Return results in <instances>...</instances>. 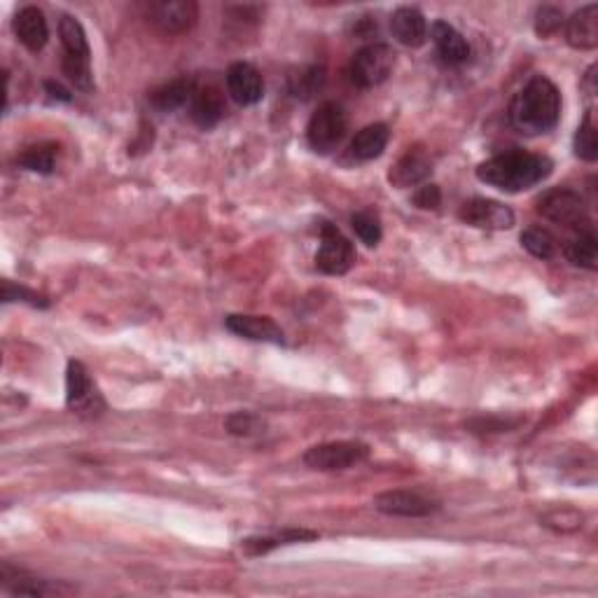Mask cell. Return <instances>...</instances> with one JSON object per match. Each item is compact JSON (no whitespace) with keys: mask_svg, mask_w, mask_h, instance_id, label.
Masks as SVG:
<instances>
[{"mask_svg":"<svg viewBox=\"0 0 598 598\" xmlns=\"http://www.w3.org/2000/svg\"><path fill=\"white\" fill-rule=\"evenodd\" d=\"M412 201L419 208H426V211H437L442 206V192L437 185H421L419 190L414 192Z\"/></svg>","mask_w":598,"mask_h":598,"instance_id":"obj_34","label":"cell"},{"mask_svg":"<svg viewBox=\"0 0 598 598\" xmlns=\"http://www.w3.org/2000/svg\"><path fill=\"white\" fill-rule=\"evenodd\" d=\"M3 302H26L36 309L50 307V299L40 292L26 288V285H17L12 281H3Z\"/></svg>","mask_w":598,"mask_h":598,"instance_id":"obj_32","label":"cell"},{"mask_svg":"<svg viewBox=\"0 0 598 598\" xmlns=\"http://www.w3.org/2000/svg\"><path fill=\"white\" fill-rule=\"evenodd\" d=\"M554 169V162L545 155H533V152L514 150L505 155H496L477 166V178L484 185L496 187L500 192H524L533 185L549 178Z\"/></svg>","mask_w":598,"mask_h":598,"instance_id":"obj_2","label":"cell"},{"mask_svg":"<svg viewBox=\"0 0 598 598\" xmlns=\"http://www.w3.org/2000/svg\"><path fill=\"white\" fill-rule=\"evenodd\" d=\"M59 36L64 45V57L75 61H89L92 64V50H89L87 33L82 24L71 15H64L59 19Z\"/></svg>","mask_w":598,"mask_h":598,"instance_id":"obj_24","label":"cell"},{"mask_svg":"<svg viewBox=\"0 0 598 598\" xmlns=\"http://www.w3.org/2000/svg\"><path fill=\"white\" fill-rule=\"evenodd\" d=\"M563 24H566L563 12L559 8H554V5H542V8H538V12H535V33H538L540 38L556 36Z\"/></svg>","mask_w":598,"mask_h":598,"instance_id":"obj_33","label":"cell"},{"mask_svg":"<svg viewBox=\"0 0 598 598\" xmlns=\"http://www.w3.org/2000/svg\"><path fill=\"white\" fill-rule=\"evenodd\" d=\"M225 325L229 332L236 337L250 339V342H264V344H285L283 330L267 316H246V314H229L225 318Z\"/></svg>","mask_w":598,"mask_h":598,"instance_id":"obj_13","label":"cell"},{"mask_svg":"<svg viewBox=\"0 0 598 598\" xmlns=\"http://www.w3.org/2000/svg\"><path fill=\"white\" fill-rule=\"evenodd\" d=\"M388 138H391V131H388L386 124H370V127L360 129L349 145V155L358 162H372L384 155Z\"/></svg>","mask_w":598,"mask_h":598,"instance_id":"obj_22","label":"cell"},{"mask_svg":"<svg viewBox=\"0 0 598 598\" xmlns=\"http://www.w3.org/2000/svg\"><path fill=\"white\" fill-rule=\"evenodd\" d=\"M349 131V117L346 110L335 101H325L316 108L307 124V141L311 148L321 155L337 150Z\"/></svg>","mask_w":598,"mask_h":598,"instance_id":"obj_3","label":"cell"},{"mask_svg":"<svg viewBox=\"0 0 598 598\" xmlns=\"http://www.w3.org/2000/svg\"><path fill=\"white\" fill-rule=\"evenodd\" d=\"M190 117L201 129H213L225 117V96L220 94V89H197L190 101Z\"/></svg>","mask_w":598,"mask_h":598,"instance_id":"obj_20","label":"cell"},{"mask_svg":"<svg viewBox=\"0 0 598 598\" xmlns=\"http://www.w3.org/2000/svg\"><path fill=\"white\" fill-rule=\"evenodd\" d=\"M351 227H353V232H356L358 239L370 248L377 246V243L381 241V234H384V232H381L379 215L372 213V211H360V213L353 215Z\"/></svg>","mask_w":598,"mask_h":598,"instance_id":"obj_31","label":"cell"},{"mask_svg":"<svg viewBox=\"0 0 598 598\" xmlns=\"http://www.w3.org/2000/svg\"><path fill=\"white\" fill-rule=\"evenodd\" d=\"M227 92L239 106H255L264 96L262 75L246 61H236L227 71Z\"/></svg>","mask_w":598,"mask_h":598,"instance_id":"obj_12","label":"cell"},{"mask_svg":"<svg viewBox=\"0 0 598 598\" xmlns=\"http://www.w3.org/2000/svg\"><path fill=\"white\" fill-rule=\"evenodd\" d=\"M575 155L584 162H596L598 159V138H596V124L591 110L584 115V120L575 131Z\"/></svg>","mask_w":598,"mask_h":598,"instance_id":"obj_28","label":"cell"},{"mask_svg":"<svg viewBox=\"0 0 598 598\" xmlns=\"http://www.w3.org/2000/svg\"><path fill=\"white\" fill-rule=\"evenodd\" d=\"M521 246L533 257H538V260H552L556 253V239L542 227L526 229V232L521 234Z\"/></svg>","mask_w":598,"mask_h":598,"instance_id":"obj_29","label":"cell"},{"mask_svg":"<svg viewBox=\"0 0 598 598\" xmlns=\"http://www.w3.org/2000/svg\"><path fill=\"white\" fill-rule=\"evenodd\" d=\"M430 36H433L437 54H440L442 61H447V64L458 66L470 59L468 40H465L451 24L440 19V22H435L433 29H430Z\"/></svg>","mask_w":598,"mask_h":598,"instance_id":"obj_19","label":"cell"},{"mask_svg":"<svg viewBox=\"0 0 598 598\" xmlns=\"http://www.w3.org/2000/svg\"><path fill=\"white\" fill-rule=\"evenodd\" d=\"M316 538L318 533L314 531H304V528H283V531L271 535H253V538H246L241 542V549L248 556H264L276 547L295 545V542H309Z\"/></svg>","mask_w":598,"mask_h":598,"instance_id":"obj_21","label":"cell"},{"mask_svg":"<svg viewBox=\"0 0 598 598\" xmlns=\"http://www.w3.org/2000/svg\"><path fill=\"white\" fill-rule=\"evenodd\" d=\"M356 262V250L351 241L339 232L335 225L323 222L321 227V248L316 253V269L328 276H344Z\"/></svg>","mask_w":598,"mask_h":598,"instance_id":"obj_8","label":"cell"},{"mask_svg":"<svg viewBox=\"0 0 598 598\" xmlns=\"http://www.w3.org/2000/svg\"><path fill=\"white\" fill-rule=\"evenodd\" d=\"M325 85V68L323 66H302L297 73H292L288 78L290 94L297 99L307 101L311 96L318 94Z\"/></svg>","mask_w":598,"mask_h":598,"instance_id":"obj_26","label":"cell"},{"mask_svg":"<svg viewBox=\"0 0 598 598\" xmlns=\"http://www.w3.org/2000/svg\"><path fill=\"white\" fill-rule=\"evenodd\" d=\"M225 428H227V433L234 437H255V435L264 433L267 421H264L262 416L255 412H234L225 419Z\"/></svg>","mask_w":598,"mask_h":598,"instance_id":"obj_30","label":"cell"},{"mask_svg":"<svg viewBox=\"0 0 598 598\" xmlns=\"http://www.w3.org/2000/svg\"><path fill=\"white\" fill-rule=\"evenodd\" d=\"M391 33L400 45L405 47H423L428 40V24L421 10L416 8H398L391 17Z\"/></svg>","mask_w":598,"mask_h":598,"instance_id":"obj_18","label":"cell"},{"mask_svg":"<svg viewBox=\"0 0 598 598\" xmlns=\"http://www.w3.org/2000/svg\"><path fill=\"white\" fill-rule=\"evenodd\" d=\"M563 255L575 267L594 271L598 267V239L594 229H584V232H575L566 246H563Z\"/></svg>","mask_w":598,"mask_h":598,"instance_id":"obj_25","label":"cell"},{"mask_svg":"<svg viewBox=\"0 0 598 598\" xmlns=\"http://www.w3.org/2000/svg\"><path fill=\"white\" fill-rule=\"evenodd\" d=\"M12 29H15V36L19 38L26 50L40 52L45 50L47 40H50V29H47V19L38 8H22L15 15V22H12Z\"/></svg>","mask_w":598,"mask_h":598,"instance_id":"obj_17","label":"cell"},{"mask_svg":"<svg viewBox=\"0 0 598 598\" xmlns=\"http://www.w3.org/2000/svg\"><path fill=\"white\" fill-rule=\"evenodd\" d=\"M561 120V92L545 75H535L512 99L510 122L524 136L549 134Z\"/></svg>","mask_w":598,"mask_h":598,"instance_id":"obj_1","label":"cell"},{"mask_svg":"<svg viewBox=\"0 0 598 598\" xmlns=\"http://www.w3.org/2000/svg\"><path fill=\"white\" fill-rule=\"evenodd\" d=\"M538 213L549 222L563 225L573 232H584L591 227L587 204L580 194L573 190H552L538 199Z\"/></svg>","mask_w":598,"mask_h":598,"instance_id":"obj_4","label":"cell"},{"mask_svg":"<svg viewBox=\"0 0 598 598\" xmlns=\"http://www.w3.org/2000/svg\"><path fill=\"white\" fill-rule=\"evenodd\" d=\"M374 507L388 517H402V519H421L430 517L437 512V505L433 500L423 498L421 493L412 491H384L374 498Z\"/></svg>","mask_w":598,"mask_h":598,"instance_id":"obj_11","label":"cell"},{"mask_svg":"<svg viewBox=\"0 0 598 598\" xmlns=\"http://www.w3.org/2000/svg\"><path fill=\"white\" fill-rule=\"evenodd\" d=\"M395 52L386 43H372L360 50L351 61V80L360 89H374L391 78Z\"/></svg>","mask_w":598,"mask_h":598,"instance_id":"obj_5","label":"cell"},{"mask_svg":"<svg viewBox=\"0 0 598 598\" xmlns=\"http://www.w3.org/2000/svg\"><path fill=\"white\" fill-rule=\"evenodd\" d=\"M566 40L573 50L591 52L598 47V5H584L566 22Z\"/></svg>","mask_w":598,"mask_h":598,"instance_id":"obj_15","label":"cell"},{"mask_svg":"<svg viewBox=\"0 0 598 598\" xmlns=\"http://www.w3.org/2000/svg\"><path fill=\"white\" fill-rule=\"evenodd\" d=\"M45 89H47V92H50L52 99H57V101H71V92H68V89H64V87H61L59 82L47 80V82H45Z\"/></svg>","mask_w":598,"mask_h":598,"instance_id":"obj_35","label":"cell"},{"mask_svg":"<svg viewBox=\"0 0 598 598\" xmlns=\"http://www.w3.org/2000/svg\"><path fill=\"white\" fill-rule=\"evenodd\" d=\"M370 447L365 442H325L311 447L307 454H304V463L309 465L311 470L321 472H335V470H349L356 468V465L365 463L370 458Z\"/></svg>","mask_w":598,"mask_h":598,"instance_id":"obj_6","label":"cell"},{"mask_svg":"<svg viewBox=\"0 0 598 598\" xmlns=\"http://www.w3.org/2000/svg\"><path fill=\"white\" fill-rule=\"evenodd\" d=\"M3 587L10 591V594H26V596H61V594H73V587H68L64 582H50L43 580V577L29 575L24 570H12L10 566L3 568Z\"/></svg>","mask_w":598,"mask_h":598,"instance_id":"obj_16","label":"cell"},{"mask_svg":"<svg viewBox=\"0 0 598 598\" xmlns=\"http://www.w3.org/2000/svg\"><path fill=\"white\" fill-rule=\"evenodd\" d=\"M458 218L465 225L477 227V229H512L514 227V213L510 206L500 204V201L493 199H482L475 197L470 201H465L458 211Z\"/></svg>","mask_w":598,"mask_h":598,"instance_id":"obj_10","label":"cell"},{"mask_svg":"<svg viewBox=\"0 0 598 598\" xmlns=\"http://www.w3.org/2000/svg\"><path fill=\"white\" fill-rule=\"evenodd\" d=\"M194 92H197V85L190 78H178L166 82V85L157 87L155 92L150 94V106L157 108L159 113H173V110L183 108L185 103L192 101Z\"/></svg>","mask_w":598,"mask_h":598,"instance_id":"obj_23","label":"cell"},{"mask_svg":"<svg viewBox=\"0 0 598 598\" xmlns=\"http://www.w3.org/2000/svg\"><path fill=\"white\" fill-rule=\"evenodd\" d=\"M430 173H433V162H430L428 152L423 148H409L407 155L400 157L388 173V180L398 190H407V187L421 185L423 180L430 178Z\"/></svg>","mask_w":598,"mask_h":598,"instance_id":"obj_14","label":"cell"},{"mask_svg":"<svg viewBox=\"0 0 598 598\" xmlns=\"http://www.w3.org/2000/svg\"><path fill=\"white\" fill-rule=\"evenodd\" d=\"M66 405L73 414L87 416V419H96L106 412V402H103L99 388L94 386L87 367L78 360H71L66 370Z\"/></svg>","mask_w":598,"mask_h":598,"instance_id":"obj_7","label":"cell"},{"mask_svg":"<svg viewBox=\"0 0 598 598\" xmlns=\"http://www.w3.org/2000/svg\"><path fill=\"white\" fill-rule=\"evenodd\" d=\"M150 24L166 36L187 33L197 24L199 5L194 0H164V3L150 5Z\"/></svg>","mask_w":598,"mask_h":598,"instance_id":"obj_9","label":"cell"},{"mask_svg":"<svg viewBox=\"0 0 598 598\" xmlns=\"http://www.w3.org/2000/svg\"><path fill=\"white\" fill-rule=\"evenodd\" d=\"M59 148L54 143H38L33 148H26L22 155L17 157V164L26 171L36 173H52L54 162H57Z\"/></svg>","mask_w":598,"mask_h":598,"instance_id":"obj_27","label":"cell"}]
</instances>
